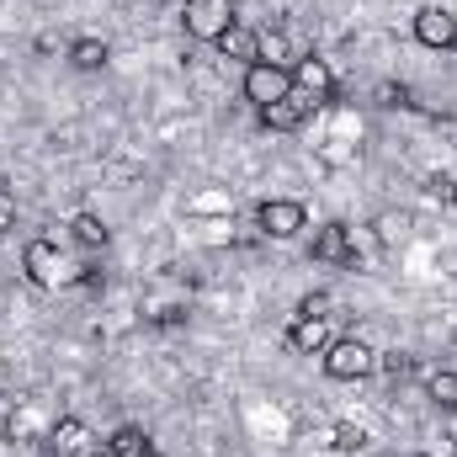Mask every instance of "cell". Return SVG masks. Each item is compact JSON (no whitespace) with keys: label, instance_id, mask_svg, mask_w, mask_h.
<instances>
[{"label":"cell","instance_id":"cell-1","mask_svg":"<svg viewBox=\"0 0 457 457\" xmlns=\"http://www.w3.org/2000/svg\"><path fill=\"white\" fill-rule=\"evenodd\" d=\"M320 356H325V372H330L336 383H361V378L378 372V351L367 341H330Z\"/></svg>","mask_w":457,"mask_h":457},{"label":"cell","instance_id":"cell-2","mask_svg":"<svg viewBox=\"0 0 457 457\" xmlns=\"http://www.w3.org/2000/svg\"><path fill=\"white\" fill-rule=\"evenodd\" d=\"M21 266H27V277H32L37 287H59V282H75V277H80V266H70L54 239H32V245L21 250Z\"/></svg>","mask_w":457,"mask_h":457},{"label":"cell","instance_id":"cell-3","mask_svg":"<svg viewBox=\"0 0 457 457\" xmlns=\"http://www.w3.org/2000/svg\"><path fill=\"white\" fill-rule=\"evenodd\" d=\"M181 21H187V37L219 43L228 27H234V0H187L181 5Z\"/></svg>","mask_w":457,"mask_h":457},{"label":"cell","instance_id":"cell-4","mask_svg":"<svg viewBox=\"0 0 457 457\" xmlns=\"http://www.w3.org/2000/svg\"><path fill=\"white\" fill-rule=\"evenodd\" d=\"M293 91H303L314 107H330L336 102V70L320 54H303V59H293Z\"/></svg>","mask_w":457,"mask_h":457},{"label":"cell","instance_id":"cell-5","mask_svg":"<svg viewBox=\"0 0 457 457\" xmlns=\"http://www.w3.org/2000/svg\"><path fill=\"white\" fill-rule=\"evenodd\" d=\"M245 96L255 102V112L271 107V102H282V96H293V70H282V64H250L245 70Z\"/></svg>","mask_w":457,"mask_h":457},{"label":"cell","instance_id":"cell-6","mask_svg":"<svg viewBox=\"0 0 457 457\" xmlns=\"http://www.w3.org/2000/svg\"><path fill=\"white\" fill-rule=\"evenodd\" d=\"M309 224V213H303V203H293V197H271V203H261V213H255V228L266 234V239H293V234H303Z\"/></svg>","mask_w":457,"mask_h":457},{"label":"cell","instance_id":"cell-7","mask_svg":"<svg viewBox=\"0 0 457 457\" xmlns=\"http://www.w3.org/2000/svg\"><path fill=\"white\" fill-rule=\"evenodd\" d=\"M314 261H325V266H356V234H351V224L314 228Z\"/></svg>","mask_w":457,"mask_h":457},{"label":"cell","instance_id":"cell-8","mask_svg":"<svg viewBox=\"0 0 457 457\" xmlns=\"http://www.w3.org/2000/svg\"><path fill=\"white\" fill-rule=\"evenodd\" d=\"M415 37H420L426 48H453L457 43V16L447 5H420V11H415Z\"/></svg>","mask_w":457,"mask_h":457},{"label":"cell","instance_id":"cell-9","mask_svg":"<svg viewBox=\"0 0 457 457\" xmlns=\"http://www.w3.org/2000/svg\"><path fill=\"white\" fill-rule=\"evenodd\" d=\"M43 447H48V457H86L96 442H91V426H86V420L64 415V420L48 431V442H43Z\"/></svg>","mask_w":457,"mask_h":457},{"label":"cell","instance_id":"cell-10","mask_svg":"<svg viewBox=\"0 0 457 457\" xmlns=\"http://www.w3.org/2000/svg\"><path fill=\"white\" fill-rule=\"evenodd\" d=\"M314 112V102L303 96V91H293V96H282V102H271V107H261V122L266 128H277V133H293V128H303Z\"/></svg>","mask_w":457,"mask_h":457},{"label":"cell","instance_id":"cell-11","mask_svg":"<svg viewBox=\"0 0 457 457\" xmlns=\"http://www.w3.org/2000/svg\"><path fill=\"white\" fill-rule=\"evenodd\" d=\"M219 54L234 59V64H245V70H250V64H261V32H250V27H239V21H234L224 37H219Z\"/></svg>","mask_w":457,"mask_h":457},{"label":"cell","instance_id":"cell-12","mask_svg":"<svg viewBox=\"0 0 457 457\" xmlns=\"http://www.w3.org/2000/svg\"><path fill=\"white\" fill-rule=\"evenodd\" d=\"M287 345L303 351V356L325 351V345H330V320H293V325H287Z\"/></svg>","mask_w":457,"mask_h":457},{"label":"cell","instance_id":"cell-13","mask_svg":"<svg viewBox=\"0 0 457 457\" xmlns=\"http://www.w3.org/2000/svg\"><path fill=\"white\" fill-rule=\"evenodd\" d=\"M64 54H70V64H75V70H86V75L107 70V59H112V48H107L102 37H75V43H70Z\"/></svg>","mask_w":457,"mask_h":457},{"label":"cell","instance_id":"cell-14","mask_svg":"<svg viewBox=\"0 0 457 457\" xmlns=\"http://www.w3.org/2000/svg\"><path fill=\"white\" fill-rule=\"evenodd\" d=\"M70 239H75L80 250H107V239H112V228L102 224L96 213H75V219H70Z\"/></svg>","mask_w":457,"mask_h":457},{"label":"cell","instance_id":"cell-15","mask_svg":"<svg viewBox=\"0 0 457 457\" xmlns=\"http://www.w3.org/2000/svg\"><path fill=\"white\" fill-rule=\"evenodd\" d=\"M107 453L112 457H154V442H149L138 426H117L112 442H107Z\"/></svg>","mask_w":457,"mask_h":457},{"label":"cell","instance_id":"cell-16","mask_svg":"<svg viewBox=\"0 0 457 457\" xmlns=\"http://www.w3.org/2000/svg\"><path fill=\"white\" fill-rule=\"evenodd\" d=\"M378 372H383L388 383H404V378L420 372V361H415L410 351H378Z\"/></svg>","mask_w":457,"mask_h":457},{"label":"cell","instance_id":"cell-17","mask_svg":"<svg viewBox=\"0 0 457 457\" xmlns=\"http://www.w3.org/2000/svg\"><path fill=\"white\" fill-rule=\"evenodd\" d=\"M372 102L394 112V107H415V91H410L404 80H378V86H372Z\"/></svg>","mask_w":457,"mask_h":457},{"label":"cell","instance_id":"cell-18","mask_svg":"<svg viewBox=\"0 0 457 457\" xmlns=\"http://www.w3.org/2000/svg\"><path fill=\"white\" fill-rule=\"evenodd\" d=\"M426 394L436 410H457V372H431L426 378Z\"/></svg>","mask_w":457,"mask_h":457},{"label":"cell","instance_id":"cell-19","mask_svg":"<svg viewBox=\"0 0 457 457\" xmlns=\"http://www.w3.org/2000/svg\"><path fill=\"white\" fill-rule=\"evenodd\" d=\"M293 48H287V32H261V64H282L287 70Z\"/></svg>","mask_w":457,"mask_h":457},{"label":"cell","instance_id":"cell-20","mask_svg":"<svg viewBox=\"0 0 457 457\" xmlns=\"http://www.w3.org/2000/svg\"><path fill=\"white\" fill-rule=\"evenodd\" d=\"M293 320H336V298H330V293H309Z\"/></svg>","mask_w":457,"mask_h":457},{"label":"cell","instance_id":"cell-21","mask_svg":"<svg viewBox=\"0 0 457 457\" xmlns=\"http://www.w3.org/2000/svg\"><path fill=\"white\" fill-rule=\"evenodd\" d=\"M336 447H341V453H361V447H367V431H361V426H336Z\"/></svg>","mask_w":457,"mask_h":457},{"label":"cell","instance_id":"cell-22","mask_svg":"<svg viewBox=\"0 0 457 457\" xmlns=\"http://www.w3.org/2000/svg\"><path fill=\"white\" fill-rule=\"evenodd\" d=\"M404 224H410L404 213H383V219H378V239H383V245H394V239L404 234Z\"/></svg>","mask_w":457,"mask_h":457},{"label":"cell","instance_id":"cell-23","mask_svg":"<svg viewBox=\"0 0 457 457\" xmlns=\"http://www.w3.org/2000/svg\"><path fill=\"white\" fill-rule=\"evenodd\" d=\"M426 192H431V197H442V203H457V181H453V176H431V181H426Z\"/></svg>","mask_w":457,"mask_h":457},{"label":"cell","instance_id":"cell-24","mask_svg":"<svg viewBox=\"0 0 457 457\" xmlns=\"http://www.w3.org/2000/svg\"><path fill=\"white\" fill-rule=\"evenodd\" d=\"M5 228H16V197L0 187V234H5Z\"/></svg>","mask_w":457,"mask_h":457},{"label":"cell","instance_id":"cell-25","mask_svg":"<svg viewBox=\"0 0 457 457\" xmlns=\"http://www.w3.org/2000/svg\"><path fill=\"white\" fill-rule=\"evenodd\" d=\"M75 282H80V287H102V282H107V271H102V266H80V277H75Z\"/></svg>","mask_w":457,"mask_h":457},{"label":"cell","instance_id":"cell-26","mask_svg":"<svg viewBox=\"0 0 457 457\" xmlns=\"http://www.w3.org/2000/svg\"><path fill=\"white\" fill-rule=\"evenodd\" d=\"M154 325H187V309H176V303H170V309H160V314H154Z\"/></svg>","mask_w":457,"mask_h":457}]
</instances>
